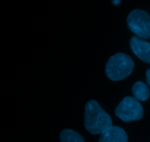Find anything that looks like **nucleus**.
I'll use <instances>...</instances> for the list:
<instances>
[{
    "instance_id": "nucleus-1",
    "label": "nucleus",
    "mask_w": 150,
    "mask_h": 142,
    "mask_svg": "<svg viewBox=\"0 0 150 142\" xmlns=\"http://www.w3.org/2000/svg\"><path fill=\"white\" fill-rule=\"evenodd\" d=\"M84 125L93 135L101 134L112 126V120L96 101H89L85 105Z\"/></svg>"
},
{
    "instance_id": "nucleus-2",
    "label": "nucleus",
    "mask_w": 150,
    "mask_h": 142,
    "mask_svg": "<svg viewBox=\"0 0 150 142\" xmlns=\"http://www.w3.org/2000/svg\"><path fill=\"white\" fill-rule=\"evenodd\" d=\"M134 66V61L130 55L119 52L108 59L105 66V74L112 81H121L131 74Z\"/></svg>"
},
{
    "instance_id": "nucleus-3",
    "label": "nucleus",
    "mask_w": 150,
    "mask_h": 142,
    "mask_svg": "<svg viewBox=\"0 0 150 142\" xmlns=\"http://www.w3.org/2000/svg\"><path fill=\"white\" fill-rule=\"evenodd\" d=\"M144 109L134 97L127 96L119 104L115 109L116 116L125 122L139 120L143 117Z\"/></svg>"
},
{
    "instance_id": "nucleus-4",
    "label": "nucleus",
    "mask_w": 150,
    "mask_h": 142,
    "mask_svg": "<svg viewBox=\"0 0 150 142\" xmlns=\"http://www.w3.org/2000/svg\"><path fill=\"white\" fill-rule=\"evenodd\" d=\"M127 26L141 39H150V15L142 10L130 12L127 18Z\"/></svg>"
},
{
    "instance_id": "nucleus-5",
    "label": "nucleus",
    "mask_w": 150,
    "mask_h": 142,
    "mask_svg": "<svg viewBox=\"0 0 150 142\" xmlns=\"http://www.w3.org/2000/svg\"><path fill=\"white\" fill-rule=\"evenodd\" d=\"M130 44L133 52L139 59L150 64V42L135 36L130 39Z\"/></svg>"
},
{
    "instance_id": "nucleus-6",
    "label": "nucleus",
    "mask_w": 150,
    "mask_h": 142,
    "mask_svg": "<svg viewBox=\"0 0 150 142\" xmlns=\"http://www.w3.org/2000/svg\"><path fill=\"white\" fill-rule=\"evenodd\" d=\"M99 142H127V136L122 128L112 125L100 134Z\"/></svg>"
},
{
    "instance_id": "nucleus-7",
    "label": "nucleus",
    "mask_w": 150,
    "mask_h": 142,
    "mask_svg": "<svg viewBox=\"0 0 150 142\" xmlns=\"http://www.w3.org/2000/svg\"><path fill=\"white\" fill-rule=\"evenodd\" d=\"M132 92L138 101H145L148 100L150 96V90L145 83L138 81L132 87Z\"/></svg>"
},
{
    "instance_id": "nucleus-8",
    "label": "nucleus",
    "mask_w": 150,
    "mask_h": 142,
    "mask_svg": "<svg viewBox=\"0 0 150 142\" xmlns=\"http://www.w3.org/2000/svg\"><path fill=\"white\" fill-rule=\"evenodd\" d=\"M61 142H84L83 137L73 130L64 129L60 133Z\"/></svg>"
},
{
    "instance_id": "nucleus-9",
    "label": "nucleus",
    "mask_w": 150,
    "mask_h": 142,
    "mask_svg": "<svg viewBox=\"0 0 150 142\" xmlns=\"http://www.w3.org/2000/svg\"><path fill=\"white\" fill-rule=\"evenodd\" d=\"M146 82H147V84L149 85L150 87V69H148L146 72Z\"/></svg>"
}]
</instances>
